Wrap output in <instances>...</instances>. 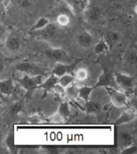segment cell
Returning a JSON list of instances; mask_svg holds the SVG:
<instances>
[{"mask_svg":"<svg viewBox=\"0 0 137 154\" xmlns=\"http://www.w3.org/2000/svg\"><path fill=\"white\" fill-rule=\"evenodd\" d=\"M34 35L41 40L51 42L57 38L60 33V26L55 23L50 22L42 29L33 31Z\"/></svg>","mask_w":137,"mask_h":154,"instance_id":"obj_1","label":"cell"},{"mask_svg":"<svg viewBox=\"0 0 137 154\" xmlns=\"http://www.w3.org/2000/svg\"><path fill=\"white\" fill-rule=\"evenodd\" d=\"M14 69L17 72H22L23 74L29 75H46L44 68L40 67L36 63L31 62V61H23L18 63L14 65Z\"/></svg>","mask_w":137,"mask_h":154,"instance_id":"obj_2","label":"cell"},{"mask_svg":"<svg viewBox=\"0 0 137 154\" xmlns=\"http://www.w3.org/2000/svg\"><path fill=\"white\" fill-rule=\"evenodd\" d=\"M44 55L48 60L55 63H72V59L68 53L62 48H48L44 50Z\"/></svg>","mask_w":137,"mask_h":154,"instance_id":"obj_3","label":"cell"},{"mask_svg":"<svg viewBox=\"0 0 137 154\" xmlns=\"http://www.w3.org/2000/svg\"><path fill=\"white\" fill-rule=\"evenodd\" d=\"M4 42L7 50L10 52L15 53L21 49L22 46L23 44V38L19 32L11 31L10 33H7Z\"/></svg>","mask_w":137,"mask_h":154,"instance_id":"obj_4","label":"cell"},{"mask_svg":"<svg viewBox=\"0 0 137 154\" xmlns=\"http://www.w3.org/2000/svg\"><path fill=\"white\" fill-rule=\"evenodd\" d=\"M43 75H29L24 74L21 78H16L15 81L21 86V88L25 91H31L35 88H37L39 84L43 82Z\"/></svg>","mask_w":137,"mask_h":154,"instance_id":"obj_5","label":"cell"},{"mask_svg":"<svg viewBox=\"0 0 137 154\" xmlns=\"http://www.w3.org/2000/svg\"><path fill=\"white\" fill-rule=\"evenodd\" d=\"M114 76L116 84L118 85L119 89L121 88L123 91H131L134 88L135 84V76L127 75L122 72H115Z\"/></svg>","mask_w":137,"mask_h":154,"instance_id":"obj_6","label":"cell"},{"mask_svg":"<svg viewBox=\"0 0 137 154\" xmlns=\"http://www.w3.org/2000/svg\"><path fill=\"white\" fill-rule=\"evenodd\" d=\"M102 87H105L107 88H112L119 89L118 85L116 84L114 76V73H112L110 71L108 70H104L103 73L100 75V76L99 78L98 81L96 82L95 86H93V88H102Z\"/></svg>","mask_w":137,"mask_h":154,"instance_id":"obj_7","label":"cell"},{"mask_svg":"<svg viewBox=\"0 0 137 154\" xmlns=\"http://www.w3.org/2000/svg\"><path fill=\"white\" fill-rule=\"evenodd\" d=\"M78 62H72L69 63H55V66L51 70V73L58 77H60L66 74H74Z\"/></svg>","mask_w":137,"mask_h":154,"instance_id":"obj_8","label":"cell"},{"mask_svg":"<svg viewBox=\"0 0 137 154\" xmlns=\"http://www.w3.org/2000/svg\"><path fill=\"white\" fill-rule=\"evenodd\" d=\"M107 89L109 92L111 101L115 107L122 108L127 105V96L124 91H121L119 89L112 88H107Z\"/></svg>","mask_w":137,"mask_h":154,"instance_id":"obj_9","label":"cell"},{"mask_svg":"<svg viewBox=\"0 0 137 154\" xmlns=\"http://www.w3.org/2000/svg\"><path fill=\"white\" fill-rule=\"evenodd\" d=\"M71 11L75 15L84 14L88 7L89 0H64Z\"/></svg>","mask_w":137,"mask_h":154,"instance_id":"obj_10","label":"cell"},{"mask_svg":"<svg viewBox=\"0 0 137 154\" xmlns=\"http://www.w3.org/2000/svg\"><path fill=\"white\" fill-rule=\"evenodd\" d=\"M76 41L79 47L88 48L94 44V37L88 31L84 30L77 35Z\"/></svg>","mask_w":137,"mask_h":154,"instance_id":"obj_11","label":"cell"},{"mask_svg":"<svg viewBox=\"0 0 137 154\" xmlns=\"http://www.w3.org/2000/svg\"><path fill=\"white\" fill-rule=\"evenodd\" d=\"M136 119V111L134 108H127L124 112L121 113V115L115 122V125H122L132 122Z\"/></svg>","mask_w":137,"mask_h":154,"instance_id":"obj_12","label":"cell"},{"mask_svg":"<svg viewBox=\"0 0 137 154\" xmlns=\"http://www.w3.org/2000/svg\"><path fill=\"white\" fill-rule=\"evenodd\" d=\"M118 145L120 147V151L125 148L133 144V136L129 132L121 130L118 132Z\"/></svg>","mask_w":137,"mask_h":154,"instance_id":"obj_13","label":"cell"},{"mask_svg":"<svg viewBox=\"0 0 137 154\" xmlns=\"http://www.w3.org/2000/svg\"><path fill=\"white\" fill-rule=\"evenodd\" d=\"M120 38H121L120 34L117 31H114V30L108 31L104 34V35L103 37L110 51L113 49V48L117 44V43H119V41L120 40Z\"/></svg>","mask_w":137,"mask_h":154,"instance_id":"obj_14","label":"cell"},{"mask_svg":"<svg viewBox=\"0 0 137 154\" xmlns=\"http://www.w3.org/2000/svg\"><path fill=\"white\" fill-rule=\"evenodd\" d=\"M15 91V85L11 78L0 80V93L4 96H10Z\"/></svg>","mask_w":137,"mask_h":154,"instance_id":"obj_15","label":"cell"},{"mask_svg":"<svg viewBox=\"0 0 137 154\" xmlns=\"http://www.w3.org/2000/svg\"><path fill=\"white\" fill-rule=\"evenodd\" d=\"M58 81H59V77L51 73L50 76L48 77L45 81L42 82L37 88L43 89L44 94H47V92H50L54 90L55 85L58 84Z\"/></svg>","mask_w":137,"mask_h":154,"instance_id":"obj_16","label":"cell"},{"mask_svg":"<svg viewBox=\"0 0 137 154\" xmlns=\"http://www.w3.org/2000/svg\"><path fill=\"white\" fill-rule=\"evenodd\" d=\"M84 15L87 22L90 23H95L99 21V19L101 17V11L99 7H91V8H87L84 11Z\"/></svg>","mask_w":137,"mask_h":154,"instance_id":"obj_17","label":"cell"},{"mask_svg":"<svg viewBox=\"0 0 137 154\" xmlns=\"http://www.w3.org/2000/svg\"><path fill=\"white\" fill-rule=\"evenodd\" d=\"M93 87L84 86L79 88V96L78 98L82 99L84 102H87L90 100V96L93 91Z\"/></svg>","mask_w":137,"mask_h":154,"instance_id":"obj_18","label":"cell"},{"mask_svg":"<svg viewBox=\"0 0 137 154\" xmlns=\"http://www.w3.org/2000/svg\"><path fill=\"white\" fill-rule=\"evenodd\" d=\"M109 51L110 50L108 48V46L107 45V43L103 38H101L100 40L94 47V52L96 53V55L105 54V53H108Z\"/></svg>","mask_w":137,"mask_h":154,"instance_id":"obj_19","label":"cell"},{"mask_svg":"<svg viewBox=\"0 0 137 154\" xmlns=\"http://www.w3.org/2000/svg\"><path fill=\"white\" fill-rule=\"evenodd\" d=\"M65 94L66 96L70 99V100H75L79 96V88L74 84V83L70 84L69 86H67L65 90Z\"/></svg>","mask_w":137,"mask_h":154,"instance_id":"obj_20","label":"cell"},{"mask_svg":"<svg viewBox=\"0 0 137 154\" xmlns=\"http://www.w3.org/2000/svg\"><path fill=\"white\" fill-rule=\"evenodd\" d=\"M74 81H75L74 75L66 74L62 75V76L59 77L58 84H59L60 86L62 87L63 88H66L67 86H69L70 84H73Z\"/></svg>","mask_w":137,"mask_h":154,"instance_id":"obj_21","label":"cell"},{"mask_svg":"<svg viewBox=\"0 0 137 154\" xmlns=\"http://www.w3.org/2000/svg\"><path fill=\"white\" fill-rule=\"evenodd\" d=\"M137 62V53L135 48H132L131 51L126 54L125 56V63L129 66H135Z\"/></svg>","mask_w":137,"mask_h":154,"instance_id":"obj_22","label":"cell"},{"mask_svg":"<svg viewBox=\"0 0 137 154\" xmlns=\"http://www.w3.org/2000/svg\"><path fill=\"white\" fill-rule=\"evenodd\" d=\"M84 108H85V110H86L87 112L95 113L100 110L101 105L100 103H99L98 102L91 101L89 100L88 101L85 102V105H84Z\"/></svg>","mask_w":137,"mask_h":154,"instance_id":"obj_23","label":"cell"},{"mask_svg":"<svg viewBox=\"0 0 137 154\" xmlns=\"http://www.w3.org/2000/svg\"><path fill=\"white\" fill-rule=\"evenodd\" d=\"M70 114H71V110H70L68 102L67 101L62 102L59 107V115L60 116V117L66 119L69 116Z\"/></svg>","mask_w":137,"mask_h":154,"instance_id":"obj_24","label":"cell"},{"mask_svg":"<svg viewBox=\"0 0 137 154\" xmlns=\"http://www.w3.org/2000/svg\"><path fill=\"white\" fill-rule=\"evenodd\" d=\"M70 17L67 13H60L57 16L56 19V23L59 26H67L70 23Z\"/></svg>","mask_w":137,"mask_h":154,"instance_id":"obj_25","label":"cell"},{"mask_svg":"<svg viewBox=\"0 0 137 154\" xmlns=\"http://www.w3.org/2000/svg\"><path fill=\"white\" fill-rule=\"evenodd\" d=\"M50 19L47 18V17H41L38 19V21L36 22V23L32 27V31H37L39 29H42L45 26H47L49 23H50Z\"/></svg>","mask_w":137,"mask_h":154,"instance_id":"obj_26","label":"cell"},{"mask_svg":"<svg viewBox=\"0 0 137 154\" xmlns=\"http://www.w3.org/2000/svg\"><path fill=\"white\" fill-rule=\"evenodd\" d=\"M5 143H6V145L8 148V149L11 152H14L16 151V148H15V144H14V137L12 132L7 136L6 140H5Z\"/></svg>","mask_w":137,"mask_h":154,"instance_id":"obj_27","label":"cell"},{"mask_svg":"<svg viewBox=\"0 0 137 154\" xmlns=\"http://www.w3.org/2000/svg\"><path fill=\"white\" fill-rule=\"evenodd\" d=\"M23 108V101H17L14 102L11 107H10V112L13 114V115H17L19 112H21Z\"/></svg>","mask_w":137,"mask_h":154,"instance_id":"obj_28","label":"cell"},{"mask_svg":"<svg viewBox=\"0 0 137 154\" xmlns=\"http://www.w3.org/2000/svg\"><path fill=\"white\" fill-rule=\"evenodd\" d=\"M7 28L5 27L4 25L2 23H0V42H2V40H5V38L7 37Z\"/></svg>","mask_w":137,"mask_h":154,"instance_id":"obj_29","label":"cell"},{"mask_svg":"<svg viewBox=\"0 0 137 154\" xmlns=\"http://www.w3.org/2000/svg\"><path fill=\"white\" fill-rule=\"evenodd\" d=\"M137 151L136 147L132 144V145H130V146L127 147V148H125L124 149H123L121 150V152L122 153H135Z\"/></svg>","mask_w":137,"mask_h":154,"instance_id":"obj_30","label":"cell"},{"mask_svg":"<svg viewBox=\"0 0 137 154\" xmlns=\"http://www.w3.org/2000/svg\"><path fill=\"white\" fill-rule=\"evenodd\" d=\"M76 75L78 79L84 80V79H86L87 74L86 70H79V72H77Z\"/></svg>","mask_w":137,"mask_h":154,"instance_id":"obj_31","label":"cell"},{"mask_svg":"<svg viewBox=\"0 0 137 154\" xmlns=\"http://www.w3.org/2000/svg\"><path fill=\"white\" fill-rule=\"evenodd\" d=\"M6 67H7V62L4 59H1L0 58V74H2L6 71Z\"/></svg>","mask_w":137,"mask_h":154,"instance_id":"obj_32","label":"cell"},{"mask_svg":"<svg viewBox=\"0 0 137 154\" xmlns=\"http://www.w3.org/2000/svg\"><path fill=\"white\" fill-rule=\"evenodd\" d=\"M2 8V0H0V10Z\"/></svg>","mask_w":137,"mask_h":154,"instance_id":"obj_33","label":"cell"},{"mask_svg":"<svg viewBox=\"0 0 137 154\" xmlns=\"http://www.w3.org/2000/svg\"><path fill=\"white\" fill-rule=\"evenodd\" d=\"M2 140V132L0 131V141H1Z\"/></svg>","mask_w":137,"mask_h":154,"instance_id":"obj_34","label":"cell"},{"mask_svg":"<svg viewBox=\"0 0 137 154\" xmlns=\"http://www.w3.org/2000/svg\"><path fill=\"white\" fill-rule=\"evenodd\" d=\"M1 106H2V103H1V100H0V108H1Z\"/></svg>","mask_w":137,"mask_h":154,"instance_id":"obj_35","label":"cell"}]
</instances>
